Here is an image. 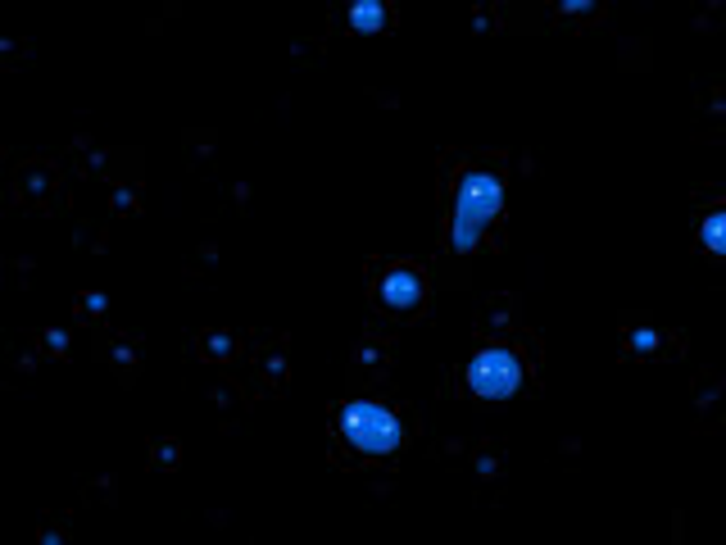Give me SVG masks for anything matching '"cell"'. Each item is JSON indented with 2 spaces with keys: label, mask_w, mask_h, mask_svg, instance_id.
<instances>
[{
  "label": "cell",
  "mask_w": 726,
  "mask_h": 545,
  "mask_svg": "<svg viewBox=\"0 0 726 545\" xmlns=\"http://www.w3.org/2000/svg\"><path fill=\"white\" fill-rule=\"evenodd\" d=\"M504 209V182L500 173L491 169H468L459 178V191H454V214H450V246L459 255H468L486 228H491L495 218Z\"/></svg>",
  "instance_id": "6da1fadb"
},
{
  "label": "cell",
  "mask_w": 726,
  "mask_h": 545,
  "mask_svg": "<svg viewBox=\"0 0 726 545\" xmlns=\"http://www.w3.org/2000/svg\"><path fill=\"white\" fill-rule=\"evenodd\" d=\"M341 432L359 455H391V450H400V441H404L400 418H395L386 405H377V400H350V405L341 409Z\"/></svg>",
  "instance_id": "7a4b0ae2"
},
{
  "label": "cell",
  "mask_w": 726,
  "mask_h": 545,
  "mask_svg": "<svg viewBox=\"0 0 726 545\" xmlns=\"http://www.w3.org/2000/svg\"><path fill=\"white\" fill-rule=\"evenodd\" d=\"M468 387L481 400H509L522 387V359L504 346H486L468 364Z\"/></svg>",
  "instance_id": "3957f363"
},
{
  "label": "cell",
  "mask_w": 726,
  "mask_h": 545,
  "mask_svg": "<svg viewBox=\"0 0 726 545\" xmlns=\"http://www.w3.org/2000/svg\"><path fill=\"white\" fill-rule=\"evenodd\" d=\"M382 305L386 309H395V314H409V309H418V300H422V278L413 273L409 264H400V268H391L382 278Z\"/></svg>",
  "instance_id": "277c9868"
},
{
  "label": "cell",
  "mask_w": 726,
  "mask_h": 545,
  "mask_svg": "<svg viewBox=\"0 0 726 545\" xmlns=\"http://www.w3.org/2000/svg\"><path fill=\"white\" fill-rule=\"evenodd\" d=\"M350 23H354V32H377L386 23V14H382V5H377V0H354Z\"/></svg>",
  "instance_id": "5b68a950"
},
{
  "label": "cell",
  "mask_w": 726,
  "mask_h": 545,
  "mask_svg": "<svg viewBox=\"0 0 726 545\" xmlns=\"http://www.w3.org/2000/svg\"><path fill=\"white\" fill-rule=\"evenodd\" d=\"M704 246L717 250V255H726V209H717V214L704 223Z\"/></svg>",
  "instance_id": "8992f818"
},
{
  "label": "cell",
  "mask_w": 726,
  "mask_h": 545,
  "mask_svg": "<svg viewBox=\"0 0 726 545\" xmlns=\"http://www.w3.org/2000/svg\"><path fill=\"white\" fill-rule=\"evenodd\" d=\"M586 5H590V0H568L563 10H568V14H577V10H586Z\"/></svg>",
  "instance_id": "52a82bcc"
}]
</instances>
